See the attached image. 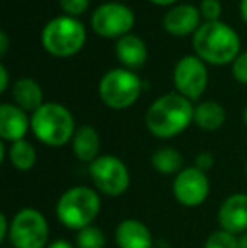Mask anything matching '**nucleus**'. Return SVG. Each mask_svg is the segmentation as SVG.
I'll return each mask as SVG.
<instances>
[{"label": "nucleus", "instance_id": "f257e3e1", "mask_svg": "<svg viewBox=\"0 0 247 248\" xmlns=\"http://www.w3.org/2000/svg\"><path fill=\"white\" fill-rule=\"evenodd\" d=\"M195 107L180 93H166L146 111V127L158 139H173L183 134L193 122Z\"/></svg>", "mask_w": 247, "mask_h": 248}, {"label": "nucleus", "instance_id": "f03ea898", "mask_svg": "<svg viewBox=\"0 0 247 248\" xmlns=\"http://www.w3.org/2000/svg\"><path fill=\"white\" fill-rule=\"evenodd\" d=\"M195 54L207 64H232L241 54V37L222 20L203 22L191 37Z\"/></svg>", "mask_w": 247, "mask_h": 248}, {"label": "nucleus", "instance_id": "7ed1b4c3", "mask_svg": "<svg viewBox=\"0 0 247 248\" xmlns=\"http://www.w3.org/2000/svg\"><path fill=\"white\" fill-rule=\"evenodd\" d=\"M31 130L41 144L63 147L73 140L76 132L75 118L65 105L48 101L31 115Z\"/></svg>", "mask_w": 247, "mask_h": 248}, {"label": "nucleus", "instance_id": "20e7f679", "mask_svg": "<svg viewBox=\"0 0 247 248\" xmlns=\"http://www.w3.org/2000/svg\"><path fill=\"white\" fill-rule=\"evenodd\" d=\"M100 196L88 186H75L66 189L58 199L56 216L63 226L69 230H80L92 226L100 213Z\"/></svg>", "mask_w": 247, "mask_h": 248}, {"label": "nucleus", "instance_id": "39448f33", "mask_svg": "<svg viewBox=\"0 0 247 248\" xmlns=\"http://www.w3.org/2000/svg\"><path fill=\"white\" fill-rule=\"evenodd\" d=\"M86 29L78 19L58 16L48 20L41 32V44L54 58H71L85 47Z\"/></svg>", "mask_w": 247, "mask_h": 248}, {"label": "nucleus", "instance_id": "423d86ee", "mask_svg": "<svg viewBox=\"0 0 247 248\" xmlns=\"http://www.w3.org/2000/svg\"><path fill=\"white\" fill-rule=\"evenodd\" d=\"M142 81L135 71L114 68L102 76L99 83V96L105 107L112 110H127L139 100Z\"/></svg>", "mask_w": 247, "mask_h": 248}, {"label": "nucleus", "instance_id": "0eeeda50", "mask_svg": "<svg viewBox=\"0 0 247 248\" xmlns=\"http://www.w3.org/2000/svg\"><path fill=\"white\" fill-rule=\"evenodd\" d=\"M46 216L34 208H24L10 221L9 242L14 248H46L49 243Z\"/></svg>", "mask_w": 247, "mask_h": 248}, {"label": "nucleus", "instance_id": "6e6552de", "mask_svg": "<svg viewBox=\"0 0 247 248\" xmlns=\"http://www.w3.org/2000/svg\"><path fill=\"white\" fill-rule=\"evenodd\" d=\"M88 174L95 189L110 198L122 196L131 184L127 166L115 155H99L88 166Z\"/></svg>", "mask_w": 247, "mask_h": 248}, {"label": "nucleus", "instance_id": "1a4fd4ad", "mask_svg": "<svg viewBox=\"0 0 247 248\" xmlns=\"http://www.w3.org/2000/svg\"><path fill=\"white\" fill-rule=\"evenodd\" d=\"M90 24L97 36L103 39H117L131 34L135 24V14L125 3L105 2L92 12Z\"/></svg>", "mask_w": 247, "mask_h": 248}, {"label": "nucleus", "instance_id": "9d476101", "mask_svg": "<svg viewBox=\"0 0 247 248\" xmlns=\"http://www.w3.org/2000/svg\"><path fill=\"white\" fill-rule=\"evenodd\" d=\"M173 83L176 93L190 101H198L208 86L207 62L201 61L197 54L183 56L173 69Z\"/></svg>", "mask_w": 247, "mask_h": 248}, {"label": "nucleus", "instance_id": "9b49d317", "mask_svg": "<svg viewBox=\"0 0 247 248\" xmlns=\"http://www.w3.org/2000/svg\"><path fill=\"white\" fill-rule=\"evenodd\" d=\"M173 194L176 201L188 208L203 204L210 194V183L203 170L197 167H185L173 181Z\"/></svg>", "mask_w": 247, "mask_h": 248}, {"label": "nucleus", "instance_id": "f8f14e48", "mask_svg": "<svg viewBox=\"0 0 247 248\" xmlns=\"http://www.w3.org/2000/svg\"><path fill=\"white\" fill-rule=\"evenodd\" d=\"M201 26L200 9L191 3H176L163 16V29L173 37L193 36Z\"/></svg>", "mask_w": 247, "mask_h": 248}, {"label": "nucleus", "instance_id": "ddd939ff", "mask_svg": "<svg viewBox=\"0 0 247 248\" xmlns=\"http://www.w3.org/2000/svg\"><path fill=\"white\" fill-rule=\"evenodd\" d=\"M218 223L220 230L234 235H242L247 232V194H231L218 208Z\"/></svg>", "mask_w": 247, "mask_h": 248}, {"label": "nucleus", "instance_id": "4468645a", "mask_svg": "<svg viewBox=\"0 0 247 248\" xmlns=\"http://www.w3.org/2000/svg\"><path fill=\"white\" fill-rule=\"evenodd\" d=\"M29 128L31 117H27V111L19 108L16 103L0 105V137L3 142L14 144L24 140Z\"/></svg>", "mask_w": 247, "mask_h": 248}, {"label": "nucleus", "instance_id": "2eb2a0df", "mask_svg": "<svg viewBox=\"0 0 247 248\" xmlns=\"http://www.w3.org/2000/svg\"><path fill=\"white\" fill-rule=\"evenodd\" d=\"M115 56L122 68L135 71L148 61V46L135 34H127L115 43Z\"/></svg>", "mask_w": 247, "mask_h": 248}, {"label": "nucleus", "instance_id": "dca6fc26", "mask_svg": "<svg viewBox=\"0 0 247 248\" xmlns=\"http://www.w3.org/2000/svg\"><path fill=\"white\" fill-rule=\"evenodd\" d=\"M115 243L119 248H152V235L142 221L127 218L117 225Z\"/></svg>", "mask_w": 247, "mask_h": 248}, {"label": "nucleus", "instance_id": "f3484780", "mask_svg": "<svg viewBox=\"0 0 247 248\" xmlns=\"http://www.w3.org/2000/svg\"><path fill=\"white\" fill-rule=\"evenodd\" d=\"M14 103L24 111L33 115L44 105V95L41 85L34 78H19L12 86Z\"/></svg>", "mask_w": 247, "mask_h": 248}, {"label": "nucleus", "instance_id": "a211bd4d", "mask_svg": "<svg viewBox=\"0 0 247 248\" xmlns=\"http://www.w3.org/2000/svg\"><path fill=\"white\" fill-rule=\"evenodd\" d=\"M71 147L75 157L80 162L92 164L99 157L100 152V137L99 132L92 125H80L73 135Z\"/></svg>", "mask_w": 247, "mask_h": 248}, {"label": "nucleus", "instance_id": "6ab92c4d", "mask_svg": "<svg viewBox=\"0 0 247 248\" xmlns=\"http://www.w3.org/2000/svg\"><path fill=\"white\" fill-rule=\"evenodd\" d=\"M225 117H227L225 115V108L220 103L207 100V101H200L195 107L193 124L205 132H214L218 130L225 124Z\"/></svg>", "mask_w": 247, "mask_h": 248}, {"label": "nucleus", "instance_id": "aec40b11", "mask_svg": "<svg viewBox=\"0 0 247 248\" xmlns=\"http://www.w3.org/2000/svg\"><path fill=\"white\" fill-rule=\"evenodd\" d=\"M7 157H9V162L14 166V169L22 170V172L31 170L37 162L36 149H34V145L31 144V142H27L26 139L10 144L9 150H7Z\"/></svg>", "mask_w": 247, "mask_h": 248}, {"label": "nucleus", "instance_id": "412c9836", "mask_svg": "<svg viewBox=\"0 0 247 248\" xmlns=\"http://www.w3.org/2000/svg\"><path fill=\"white\" fill-rule=\"evenodd\" d=\"M151 164L159 174H178L183 167V155L175 147H161L151 155Z\"/></svg>", "mask_w": 247, "mask_h": 248}, {"label": "nucleus", "instance_id": "4be33fe9", "mask_svg": "<svg viewBox=\"0 0 247 248\" xmlns=\"http://www.w3.org/2000/svg\"><path fill=\"white\" fill-rule=\"evenodd\" d=\"M76 247L78 248H105V235L97 226H86L80 230L76 235Z\"/></svg>", "mask_w": 247, "mask_h": 248}, {"label": "nucleus", "instance_id": "5701e85b", "mask_svg": "<svg viewBox=\"0 0 247 248\" xmlns=\"http://www.w3.org/2000/svg\"><path fill=\"white\" fill-rule=\"evenodd\" d=\"M203 248H239V236L225 230H217L208 235Z\"/></svg>", "mask_w": 247, "mask_h": 248}, {"label": "nucleus", "instance_id": "b1692460", "mask_svg": "<svg viewBox=\"0 0 247 248\" xmlns=\"http://www.w3.org/2000/svg\"><path fill=\"white\" fill-rule=\"evenodd\" d=\"M198 9H200L201 19L205 22H217V20H220L222 16L220 0H201Z\"/></svg>", "mask_w": 247, "mask_h": 248}, {"label": "nucleus", "instance_id": "393cba45", "mask_svg": "<svg viewBox=\"0 0 247 248\" xmlns=\"http://www.w3.org/2000/svg\"><path fill=\"white\" fill-rule=\"evenodd\" d=\"M60 7L63 10V16H69L76 19L88 10L90 0H60Z\"/></svg>", "mask_w": 247, "mask_h": 248}, {"label": "nucleus", "instance_id": "a878e982", "mask_svg": "<svg viewBox=\"0 0 247 248\" xmlns=\"http://www.w3.org/2000/svg\"><path fill=\"white\" fill-rule=\"evenodd\" d=\"M232 76L241 85H247V51H242L232 62Z\"/></svg>", "mask_w": 247, "mask_h": 248}, {"label": "nucleus", "instance_id": "bb28decb", "mask_svg": "<svg viewBox=\"0 0 247 248\" xmlns=\"http://www.w3.org/2000/svg\"><path fill=\"white\" fill-rule=\"evenodd\" d=\"M212 166H214V155H212L210 152H200L195 157V167H197V169L207 172Z\"/></svg>", "mask_w": 247, "mask_h": 248}, {"label": "nucleus", "instance_id": "cd10ccee", "mask_svg": "<svg viewBox=\"0 0 247 248\" xmlns=\"http://www.w3.org/2000/svg\"><path fill=\"white\" fill-rule=\"evenodd\" d=\"M9 232H10L9 218L2 213V215H0V242H3L5 238H9Z\"/></svg>", "mask_w": 247, "mask_h": 248}, {"label": "nucleus", "instance_id": "c85d7f7f", "mask_svg": "<svg viewBox=\"0 0 247 248\" xmlns=\"http://www.w3.org/2000/svg\"><path fill=\"white\" fill-rule=\"evenodd\" d=\"M7 88H9V71L5 64H0V92L5 93Z\"/></svg>", "mask_w": 247, "mask_h": 248}, {"label": "nucleus", "instance_id": "c756f323", "mask_svg": "<svg viewBox=\"0 0 247 248\" xmlns=\"http://www.w3.org/2000/svg\"><path fill=\"white\" fill-rule=\"evenodd\" d=\"M7 51H9V36L7 32H0V56H5Z\"/></svg>", "mask_w": 247, "mask_h": 248}, {"label": "nucleus", "instance_id": "7c9ffc66", "mask_svg": "<svg viewBox=\"0 0 247 248\" xmlns=\"http://www.w3.org/2000/svg\"><path fill=\"white\" fill-rule=\"evenodd\" d=\"M46 248H75V247L69 242H66V240H54V242H51Z\"/></svg>", "mask_w": 247, "mask_h": 248}, {"label": "nucleus", "instance_id": "2f4dec72", "mask_svg": "<svg viewBox=\"0 0 247 248\" xmlns=\"http://www.w3.org/2000/svg\"><path fill=\"white\" fill-rule=\"evenodd\" d=\"M148 2L154 3V5H158V7H173V5H176L178 0H148Z\"/></svg>", "mask_w": 247, "mask_h": 248}, {"label": "nucleus", "instance_id": "473e14b6", "mask_svg": "<svg viewBox=\"0 0 247 248\" xmlns=\"http://www.w3.org/2000/svg\"><path fill=\"white\" fill-rule=\"evenodd\" d=\"M239 14H241V19L247 24V0H241L239 2Z\"/></svg>", "mask_w": 247, "mask_h": 248}, {"label": "nucleus", "instance_id": "72a5a7b5", "mask_svg": "<svg viewBox=\"0 0 247 248\" xmlns=\"http://www.w3.org/2000/svg\"><path fill=\"white\" fill-rule=\"evenodd\" d=\"M239 248H247V232L239 235Z\"/></svg>", "mask_w": 247, "mask_h": 248}, {"label": "nucleus", "instance_id": "f704fd0d", "mask_svg": "<svg viewBox=\"0 0 247 248\" xmlns=\"http://www.w3.org/2000/svg\"><path fill=\"white\" fill-rule=\"evenodd\" d=\"M242 117H244V124H246V127H247V107L244 108V113H242Z\"/></svg>", "mask_w": 247, "mask_h": 248}, {"label": "nucleus", "instance_id": "c9c22d12", "mask_svg": "<svg viewBox=\"0 0 247 248\" xmlns=\"http://www.w3.org/2000/svg\"><path fill=\"white\" fill-rule=\"evenodd\" d=\"M246 176H247V162H246Z\"/></svg>", "mask_w": 247, "mask_h": 248}]
</instances>
